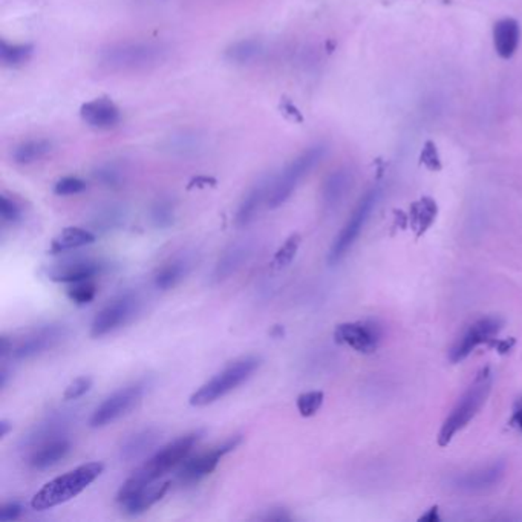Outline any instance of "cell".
Here are the masks:
<instances>
[{
  "label": "cell",
  "mask_w": 522,
  "mask_h": 522,
  "mask_svg": "<svg viewBox=\"0 0 522 522\" xmlns=\"http://www.w3.org/2000/svg\"><path fill=\"white\" fill-rule=\"evenodd\" d=\"M91 387V377H79L74 382L70 383V387H66L63 398H65V400H79V398L85 396L86 392H89Z\"/></svg>",
  "instance_id": "obj_39"
},
{
  "label": "cell",
  "mask_w": 522,
  "mask_h": 522,
  "mask_svg": "<svg viewBox=\"0 0 522 522\" xmlns=\"http://www.w3.org/2000/svg\"><path fill=\"white\" fill-rule=\"evenodd\" d=\"M189 268H191V262L187 261L186 257L173 259L166 266H161L155 275V279H154L156 288L163 290V292L175 288L186 277Z\"/></svg>",
  "instance_id": "obj_26"
},
{
  "label": "cell",
  "mask_w": 522,
  "mask_h": 522,
  "mask_svg": "<svg viewBox=\"0 0 522 522\" xmlns=\"http://www.w3.org/2000/svg\"><path fill=\"white\" fill-rule=\"evenodd\" d=\"M96 241V233L86 230V228H80V227H68L52 239L50 253L51 255H61V253H66V251L91 246Z\"/></svg>",
  "instance_id": "obj_24"
},
{
  "label": "cell",
  "mask_w": 522,
  "mask_h": 522,
  "mask_svg": "<svg viewBox=\"0 0 522 522\" xmlns=\"http://www.w3.org/2000/svg\"><path fill=\"white\" fill-rule=\"evenodd\" d=\"M140 310V299L134 293H125L109 302L105 308H101L98 314L94 317L91 325V336L94 339L107 336L117 331L118 328L125 327L126 323L135 317Z\"/></svg>",
  "instance_id": "obj_8"
},
{
  "label": "cell",
  "mask_w": 522,
  "mask_h": 522,
  "mask_svg": "<svg viewBox=\"0 0 522 522\" xmlns=\"http://www.w3.org/2000/svg\"><path fill=\"white\" fill-rule=\"evenodd\" d=\"M204 437V431H198L186 433L182 437L176 438L175 442L169 443L167 446L161 447L160 451L149 458L143 466L134 472L127 481L121 486L117 495V501L120 502L129 499L143 489L151 486L152 482L158 481L163 475H166L173 467L186 460L187 455L191 452V449L198 444V442Z\"/></svg>",
  "instance_id": "obj_1"
},
{
  "label": "cell",
  "mask_w": 522,
  "mask_h": 522,
  "mask_svg": "<svg viewBox=\"0 0 522 522\" xmlns=\"http://www.w3.org/2000/svg\"><path fill=\"white\" fill-rule=\"evenodd\" d=\"M94 178L103 186L116 189V187H120L121 182H123V172L117 164L109 163V164L97 167L96 172H94Z\"/></svg>",
  "instance_id": "obj_36"
},
{
  "label": "cell",
  "mask_w": 522,
  "mask_h": 522,
  "mask_svg": "<svg viewBox=\"0 0 522 522\" xmlns=\"http://www.w3.org/2000/svg\"><path fill=\"white\" fill-rule=\"evenodd\" d=\"M0 216H2V221L8 222V224H15L22 219L21 206L5 193L0 198Z\"/></svg>",
  "instance_id": "obj_38"
},
{
  "label": "cell",
  "mask_w": 522,
  "mask_h": 522,
  "mask_svg": "<svg viewBox=\"0 0 522 522\" xmlns=\"http://www.w3.org/2000/svg\"><path fill=\"white\" fill-rule=\"evenodd\" d=\"M521 39L519 23L515 19H502L493 26V43L502 59H510L517 52Z\"/></svg>",
  "instance_id": "obj_22"
},
{
  "label": "cell",
  "mask_w": 522,
  "mask_h": 522,
  "mask_svg": "<svg viewBox=\"0 0 522 522\" xmlns=\"http://www.w3.org/2000/svg\"><path fill=\"white\" fill-rule=\"evenodd\" d=\"M272 336L276 337V339H279V337L284 336V328L279 327V325H276V327L273 328Z\"/></svg>",
  "instance_id": "obj_45"
},
{
  "label": "cell",
  "mask_w": 522,
  "mask_h": 522,
  "mask_svg": "<svg viewBox=\"0 0 522 522\" xmlns=\"http://www.w3.org/2000/svg\"><path fill=\"white\" fill-rule=\"evenodd\" d=\"M34 52L33 45H10L5 41L0 43V61L5 66L14 68V66L23 65L25 61H30Z\"/></svg>",
  "instance_id": "obj_31"
},
{
  "label": "cell",
  "mask_w": 522,
  "mask_h": 522,
  "mask_svg": "<svg viewBox=\"0 0 522 522\" xmlns=\"http://www.w3.org/2000/svg\"><path fill=\"white\" fill-rule=\"evenodd\" d=\"M492 372L490 368H482L478 372L472 385L467 387V391L462 394L461 398L458 400L457 405L453 407L449 417L443 423L442 431L438 433V444L446 447L452 438L457 435L458 432L472 422L477 417L478 412L488 402L490 391H492Z\"/></svg>",
  "instance_id": "obj_4"
},
{
  "label": "cell",
  "mask_w": 522,
  "mask_h": 522,
  "mask_svg": "<svg viewBox=\"0 0 522 522\" xmlns=\"http://www.w3.org/2000/svg\"><path fill=\"white\" fill-rule=\"evenodd\" d=\"M51 149H52V143L50 140L39 138V140L25 141L15 147L14 152H13V160H14L15 164L26 166V164H33L35 161L45 158L50 154Z\"/></svg>",
  "instance_id": "obj_28"
},
{
  "label": "cell",
  "mask_w": 522,
  "mask_h": 522,
  "mask_svg": "<svg viewBox=\"0 0 522 522\" xmlns=\"http://www.w3.org/2000/svg\"><path fill=\"white\" fill-rule=\"evenodd\" d=\"M261 357L246 356L230 363L215 377H211L209 382L204 383L198 391L193 392L191 397V406H209L211 403L221 400L227 394L235 391L237 387L246 383L255 372L261 367Z\"/></svg>",
  "instance_id": "obj_5"
},
{
  "label": "cell",
  "mask_w": 522,
  "mask_h": 522,
  "mask_svg": "<svg viewBox=\"0 0 522 522\" xmlns=\"http://www.w3.org/2000/svg\"><path fill=\"white\" fill-rule=\"evenodd\" d=\"M70 440H66L65 437L57 438V440L45 443L34 451H31L30 461L28 462L33 469L45 471V469L56 466L57 462L61 461L70 453Z\"/></svg>",
  "instance_id": "obj_21"
},
{
  "label": "cell",
  "mask_w": 522,
  "mask_h": 522,
  "mask_svg": "<svg viewBox=\"0 0 522 522\" xmlns=\"http://www.w3.org/2000/svg\"><path fill=\"white\" fill-rule=\"evenodd\" d=\"M66 334H68V330L65 325H59V323L35 328L33 331L26 332L25 336L21 337L19 340H10V351L6 357H10L13 360H28L56 348L61 341H63Z\"/></svg>",
  "instance_id": "obj_9"
},
{
  "label": "cell",
  "mask_w": 522,
  "mask_h": 522,
  "mask_svg": "<svg viewBox=\"0 0 522 522\" xmlns=\"http://www.w3.org/2000/svg\"><path fill=\"white\" fill-rule=\"evenodd\" d=\"M105 264L94 259H70L51 266L48 270L50 281L57 284H74V282L91 281L105 270Z\"/></svg>",
  "instance_id": "obj_15"
},
{
  "label": "cell",
  "mask_w": 522,
  "mask_h": 522,
  "mask_svg": "<svg viewBox=\"0 0 522 522\" xmlns=\"http://www.w3.org/2000/svg\"><path fill=\"white\" fill-rule=\"evenodd\" d=\"M11 429H13V426H11L8 420H0V438H5Z\"/></svg>",
  "instance_id": "obj_43"
},
{
  "label": "cell",
  "mask_w": 522,
  "mask_h": 522,
  "mask_svg": "<svg viewBox=\"0 0 522 522\" xmlns=\"http://www.w3.org/2000/svg\"><path fill=\"white\" fill-rule=\"evenodd\" d=\"M169 488H171V482L169 481L160 482V484L152 482L151 486L143 489L141 492L136 493L129 499H126V501L120 502L121 508H123V512L131 515V517L141 515V513L149 510L152 506H155L156 502L161 501Z\"/></svg>",
  "instance_id": "obj_20"
},
{
  "label": "cell",
  "mask_w": 522,
  "mask_h": 522,
  "mask_svg": "<svg viewBox=\"0 0 522 522\" xmlns=\"http://www.w3.org/2000/svg\"><path fill=\"white\" fill-rule=\"evenodd\" d=\"M251 255H253V244L250 241H238L227 247L226 251L216 262L211 279L213 282L226 281L239 268L246 266Z\"/></svg>",
  "instance_id": "obj_17"
},
{
  "label": "cell",
  "mask_w": 522,
  "mask_h": 522,
  "mask_svg": "<svg viewBox=\"0 0 522 522\" xmlns=\"http://www.w3.org/2000/svg\"><path fill=\"white\" fill-rule=\"evenodd\" d=\"M272 184L268 182H257L256 186L251 187L248 193L244 196L237 213V224L239 227L250 226L256 219L257 213L261 210L262 202L268 200Z\"/></svg>",
  "instance_id": "obj_23"
},
{
  "label": "cell",
  "mask_w": 522,
  "mask_h": 522,
  "mask_svg": "<svg viewBox=\"0 0 522 522\" xmlns=\"http://www.w3.org/2000/svg\"><path fill=\"white\" fill-rule=\"evenodd\" d=\"M125 221L126 209L118 204H107V206L101 207L96 211V215L92 216V227L103 233L116 230L123 226Z\"/></svg>",
  "instance_id": "obj_29"
},
{
  "label": "cell",
  "mask_w": 522,
  "mask_h": 522,
  "mask_svg": "<svg viewBox=\"0 0 522 522\" xmlns=\"http://www.w3.org/2000/svg\"><path fill=\"white\" fill-rule=\"evenodd\" d=\"M86 191V182L77 176H65L54 184V193L59 196L79 195Z\"/></svg>",
  "instance_id": "obj_37"
},
{
  "label": "cell",
  "mask_w": 522,
  "mask_h": 522,
  "mask_svg": "<svg viewBox=\"0 0 522 522\" xmlns=\"http://www.w3.org/2000/svg\"><path fill=\"white\" fill-rule=\"evenodd\" d=\"M241 443V435H235L219 446L213 447L209 452L200 453L187 460L178 472V480L182 484H195V482L201 481L202 478H206L215 471L224 455L233 452Z\"/></svg>",
  "instance_id": "obj_12"
},
{
  "label": "cell",
  "mask_w": 522,
  "mask_h": 522,
  "mask_svg": "<svg viewBox=\"0 0 522 522\" xmlns=\"http://www.w3.org/2000/svg\"><path fill=\"white\" fill-rule=\"evenodd\" d=\"M422 519L423 521H431V522L438 521V519H440V517H438V508H432L431 510H429V513H427V515H424V517H423Z\"/></svg>",
  "instance_id": "obj_44"
},
{
  "label": "cell",
  "mask_w": 522,
  "mask_h": 522,
  "mask_svg": "<svg viewBox=\"0 0 522 522\" xmlns=\"http://www.w3.org/2000/svg\"><path fill=\"white\" fill-rule=\"evenodd\" d=\"M169 46L156 41H125L105 46L98 63L112 72H136L161 65L169 57Z\"/></svg>",
  "instance_id": "obj_2"
},
{
  "label": "cell",
  "mask_w": 522,
  "mask_h": 522,
  "mask_svg": "<svg viewBox=\"0 0 522 522\" xmlns=\"http://www.w3.org/2000/svg\"><path fill=\"white\" fill-rule=\"evenodd\" d=\"M103 471H105L103 462H86L61 477L54 478L35 493L31 499V508L42 512L70 501L89 488L92 482L100 477Z\"/></svg>",
  "instance_id": "obj_3"
},
{
  "label": "cell",
  "mask_w": 522,
  "mask_h": 522,
  "mask_svg": "<svg viewBox=\"0 0 522 522\" xmlns=\"http://www.w3.org/2000/svg\"><path fill=\"white\" fill-rule=\"evenodd\" d=\"M437 218V204L424 198L422 201L417 202L412 210V226L417 233V238L422 237L423 233L432 226V222Z\"/></svg>",
  "instance_id": "obj_30"
},
{
  "label": "cell",
  "mask_w": 522,
  "mask_h": 522,
  "mask_svg": "<svg viewBox=\"0 0 522 522\" xmlns=\"http://www.w3.org/2000/svg\"><path fill=\"white\" fill-rule=\"evenodd\" d=\"M81 120L94 129L107 131L120 125L121 112L109 98H96L81 106Z\"/></svg>",
  "instance_id": "obj_16"
},
{
  "label": "cell",
  "mask_w": 522,
  "mask_h": 522,
  "mask_svg": "<svg viewBox=\"0 0 522 522\" xmlns=\"http://www.w3.org/2000/svg\"><path fill=\"white\" fill-rule=\"evenodd\" d=\"M502 325H504V322L499 317L495 316L482 317L480 321L473 322L472 325L467 327L466 331L462 332V336L453 345L451 356H449L451 362H462L478 347H481L484 343H493L497 340L495 337L501 331Z\"/></svg>",
  "instance_id": "obj_11"
},
{
  "label": "cell",
  "mask_w": 522,
  "mask_h": 522,
  "mask_svg": "<svg viewBox=\"0 0 522 522\" xmlns=\"http://www.w3.org/2000/svg\"><path fill=\"white\" fill-rule=\"evenodd\" d=\"M70 411H57L52 412L51 415L42 420L39 424H35L26 435H23L21 442L22 449L25 451H34L37 447L45 444V443L52 442L57 438L65 437L66 431L72 422V415Z\"/></svg>",
  "instance_id": "obj_14"
},
{
  "label": "cell",
  "mask_w": 522,
  "mask_h": 522,
  "mask_svg": "<svg viewBox=\"0 0 522 522\" xmlns=\"http://www.w3.org/2000/svg\"><path fill=\"white\" fill-rule=\"evenodd\" d=\"M325 154H327L325 146L317 144V146L310 147L307 151L302 152L301 155L296 156L282 171L281 175L273 182L270 193H268V200H266L268 207L277 209L282 204H285L288 198L293 195V191H296L297 186L301 184L302 180L321 163Z\"/></svg>",
  "instance_id": "obj_6"
},
{
  "label": "cell",
  "mask_w": 522,
  "mask_h": 522,
  "mask_svg": "<svg viewBox=\"0 0 522 522\" xmlns=\"http://www.w3.org/2000/svg\"><path fill=\"white\" fill-rule=\"evenodd\" d=\"M23 513V506L19 501L6 502L0 508V522H11L19 519Z\"/></svg>",
  "instance_id": "obj_40"
},
{
  "label": "cell",
  "mask_w": 522,
  "mask_h": 522,
  "mask_svg": "<svg viewBox=\"0 0 522 522\" xmlns=\"http://www.w3.org/2000/svg\"><path fill=\"white\" fill-rule=\"evenodd\" d=\"M323 400H325V396H323L322 391H310L301 394L297 397V411H299L302 417H312L321 409Z\"/></svg>",
  "instance_id": "obj_35"
},
{
  "label": "cell",
  "mask_w": 522,
  "mask_h": 522,
  "mask_svg": "<svg viewBox=\"0 0 522 522\" xmlns=\"http://www.w3.org/2000/svg\"><path fill=\"white\" fill-rule=\"evenodd\" d=\"M144 391H146L144 382L132 383L129 387H121L97 407L91 415L89 424L97 429V427L107 426L117 422L118 418L125 417L126 414H129L141 402Z\"/></svg>",
  "instance_id": "obj_10"
},
{
  "label": "cell",
  "mask_w": 522,
  "mask_h": 522,
  "mask_svg": "<svg viewBox=\"0 0 522 522\" xmlns=\"http://www.w3.org/2000/svg\"><path fill=\"white\" fill-rule=\"evenodd\" d=\"M259 519H264V521H290L292 517L288 515V510L285 508H272L264 517H259Z\"/></svg>",
  "instance_id": "obj_41"
},
{
  "label": "cell",
  "mask_w": 522,
  "mask_h": 522,
  "mask_svg": "<svg viewBox=\"0 0 522 522\" xmlns=\"http://www.w3.org/2000/svg\"><path fill=\"white\" fill-rule=\"evenodd\" d=\"M510 424H512V426L517 427L519 431H522V397L519 398L517 403H515Z\"/></svg>",
  "instance_id": "obj_42"
},
{
  "label": "cell",
  "mask_w": 522,
  "mask_h": 522,
  "mask_svg": "<svg viewBox=\"0 0 522 522\" xmlns=\"http://www.w3.org/2000/svg\"><path fill=\"white\" fill-rule=\"evenodd\" d=\"M151 221L156 228H169L175 222V204L169 198H160L151 207Z\"/></svg>",
  "instance_id": "obj_32"
},
{
  "label": "cell",
  "mask_w": 522,
  "mask_h": 522,
  "mask_svg": "<svg viewBox=\"0 0 522 522\" xmlns=\"http://www.w3.org/2000/svg\"><path fill=\"white\" fill-rule=\"evenodd\" d=\"M301 242V235H297V233L288 238V239L279 247V250L276 251L275 259H273V266H276V268H284V266H290L293 259L296 257Z\"/></svg>",
  "instance_id": "obj_34"
},
{
  "label": "cell",
  "mask_w": 522,
  "mask_h": 522,
  "mask_svg": "<svg viewBox=\"0 0 522 522\" xmlns=\"http://www.w3.org/2000/svg\"><path fill=\"white\" fill-rule=\"evenodd\" d=\"M264 54V43L257 39H244L231 43L224 52L227 61L233 65H250Z\"/></svg>",
  "instance_id": "obj_25"
},
{
  "label": "cell",
  "mask_w": 522,
  "mask_h": 522,
  "mask_svg": "<svg viewBox=\"0 0 522 522\" xmlns=\"http://www.w3.org/2000/svg\"><path fill=\"white\" fill-rule=\"evenodd\" d=\"M66 296L77 305H88L97 296V285L91 281L74 282L66 288Z\"/></svg>",
  "instance_id": "obj_33"
},
{
  "label": "cell",
  "mask_w": 522,
  "mask_h": 522,
  "mask_svg": "<svg viewBox=\"0 0 522 522\" xmlns=\"http://www.w3.org/2000/svg\"><path fill=\"white\" fill-rule=\"evenodd\" d=\"M351 184V176L347 171H337L328 176L327 182L323 184V204L327 209H334L339 206V202L347 195L348 189Z\"/></svg>",
  "instance_id": "obj_27"
},
{
  "label": "cell",
  "mask_w": 522,
  "mask_h": 522,
  "mask_svg": "<svg viewBox=\"0 0 522 522\" xmlns=\"http://www.w3.org/2000/svg\"><path fill=\"white\" fill-rule=\"evenodd\" d=\"M377 200H378V191H369L357 204L347 224L339 233V237L332 242L330 253H328V264L330 266L340 262L347 255V251L354 246V242L357 241V238L360 237L363 227L367 224L368 218L376 207Z\"/></svg>",
  "instance_id": "obj_7"
},
{
  "label": "cell",
  "mask_w": 522,
  "mask_h": 522,
  "mask_svg": "<svg viewBox=\"0 0 522 522\" xmlns=\"http://www.w3.org/2000/svg\"><path fill=\"white\" fill-rule=\"evenodd\" d=\"M504 472H506V464L495 462V464L482 467L475 472L464 473L461 477H458L455 480V486L461 490H467V492H478V490L492 488L501 481Z\"/></svg>",
  "instance_id": "obj_19"
},
{
  "label": "cell",
  "mask_w": 522,
  "mask_h": 522,
  "mask_svg": "<svg viewBox=\"0 0 522 522\" xmlns=\"http://www.w3.org/2000/svg\"><path fill=\"white\" fill-rule=\"evenodd\" d=\"M161 432L155 427H146L136 431L121 443L120 458L125 461H134L144 457L160 443Z\"/></svg>",
  "instance_id": "obj_18"
},
{
  "label": "cell",
  "mask_w": 522,
  "mask_h": 522,
  "mask_svg": "<svg viewBox=\"0 0 522 522\" xmlns=\"http://www.w3.org/2000/svg\"><path fill=\"white\" fill-rule=\"evenodd\" d=\"M380 328L374 322H347L340 323L334 331V339L340 345H347L354 351L371 354L380 343Z\"/></svg>",
  "instance_id": "obj_13"
}]
</instances>
